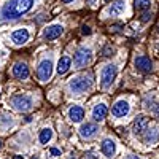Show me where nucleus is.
<instances>
[{"label":"nucleus","mask_w":159,"mask_h":159,"mask_svg":"<svg viewBox=\"0 0 159 159\" xmlns=\"http://www.w3.org/2000/svg\"><path fill=\"white\" fill-rule=\"evenodd\" d=\"M127 159H140V157H139V156H129Z\"/></svg>","instance_id":"nucleus-28"},{"label":"nucleus","mask_w":159,"mask_h":159,"mask_svg":"<svg viewBox=\"0 0 159 159\" xmlns=\"http://www.w3.org/2000/svg\"><path fill=\"white\" fill-rule=\"evenodd\" d=\"M91 59H92L91 49L86 48V46H81V48H78L76 52H75V56H73V64H75L76 69H81V67H86V65L91 62Z\"/></svg>","instance_id":"nucleus-4"},{"label":"nucleus","mask_w":159,"mask_h":159,"mask_svg":"<svg viewBox=\"0 0 159 159\" xmlns=\"http://www.w3.org/2000/svg\"><path fill=\"white\" fill-rule=\"evenodd\" d=\"M0 150H2V140H0Z\"/></svg>","instance_id":"nucleus-31"},{"label":"nucleus","mask_w":159,"mask_h":159,"mask_svg":"<svg viewBox=\"0 0 159 159\" xmlns=\"http://www.w3.org/2000/svg\"><path fill=\"white\" fill-rule=\"evenodd\" d=\"M10 105L16 111H29L34 107V100L29 96H15V97H11Z\"/></svg>","instance_id":"nucleus-5"},{"label":"nucleus","mask_w":159,"mask_h":159,"mask_svg":"<svg viewBox=\"0 0 159 159\" xmlns=\"http://www.w3.org/2000/svg\"><path fill=\"white\" fill-rule=\"evenodd\" d=\"M150 7H151L150 0H135V8L139 11H147V10H150Z\"/></svg>","instance_id":"nucleus-21"},{"label":"nucleus","mask_w":159,"mask_h":159,"mask_svg":"<svg viewBox=\"0 0 159 159\" xmlns=\"http://www.w3.org/2000/svg\"><path fill=\"white\" fill-rule=\"evenodd\" d=\"M159 139V134H157V130L156 129H151L147 132V135H145V142L147 143H156Z\"/></svg>","instance_id":"nucleus-20"},{"label":"nucleus","mask_w":159,"mask_h":159,"mask_svg":"<svg viewBox=\"0 0 159 159\" xmlns=\"http://www.w3.org/2000/svg\"><path fill=\"white\" fill-rule=\"evenodd\" d=\"M70 65H72V59L69 56H62L57 62V73L59 75H64V73H67L69 69H70Z\"/></svg>","instance_id":"nucleus-16"},{"label":"nucleus","mask_w":159,"mask_h":159,"mask_svg":"<svg viewBox=\"0 0 159 159\" xmlns=\"http://www.w3.org/2000/svg\"><path fill=\"white\" fill-rule=\"evenodd\" d=\"M64 3H70V2H73V0H62Z\"/></svg>","instance_id":"nucleus-29"},{"label":"nucleus","mask_w":159,"mask_h":159,"mask_svg":"<svg viewBox=\"0 0 159 159\" xmlns=\"http://www.w3.org/2000/svg\"><path fill=\"white\" fill-rule=\"evenodd\" d=\"M129 111H130V105L126 100H118L111 108V115L116 118H124L129 115Z\"/></svg>","instance_id":"nucleus-7"},{"label":"nucleus","mask_w":159,"mask_h":159,"mask_svg":"<svg viewBox=\"0 0 159 159\" xmlns=\"http://www.w3.org/2000/svg\"><path fill=\"white\" fill-rule=\"evenodd\" d=\"M51 156H52V157L61 156V150H57V148H51Z\"/></svg>","instance_id":"nucleus-25"},{"label":"nucleus","mask_w":159,"mask_h":159,"mask_svg":"<svg viewBox=\"0 0 159 159\" xmlns=\"http://www.w3.org/2000/svg\"><path fill=\"white\" fill-rule=\"evenodd\" d=\"M100 150H102V153H103L105 157L111 159L115 156V153H116V143L111 139H103V142L100 145Z\"/></svg>","instance_id":"nucleus-12"},{"label":"nucleus","mask_w":159,"mask_h":159,"mask_svg":"<svg viewBox=\"0 0 159 159\" xmlns=\"http://www.w3.org/2000/svg\"><path fill=\"white\" fill-rule=\"evenodd\" d=\"M51 75H52V62L51 59H43L37 69V76L40 81L45 83L48 80H51Z\"/></svg>","instance_id":"nucleus-6"},{"label":"nucleus","mask_w":159,"mask_h":159,"mask_svg":"<svg viewBox=\"0 0 159 159\" xmlns=\"http://www.w3.org/2000/svg\"><path fill=\"white\" fill-rule=\"evenodd\" d=\"M29 38H30V34L27 29H18L11 34V42L15 43V45H24V43H27L29 42Z\"/></svg>","instance_id":"nucleus-10"},{"label":"nucleus","mask_w":159,"mask_h":159,"mask_svg":"<svg viewBox=\"0 0 159 159\" xmlns=\"http://www.w3.org/2000/svg\"><path fill=\"white\" fill-rule=\"evenodd\" d=\"M108 113V108L105 103H97L94 108H92V118L96 119V121H102V119H105V116H107Z\"/></svg>","instance_id":"nucleus-15"},{"label":"nucleus","mask_w":159,"mask_h":159,"mask_svg":"<svg viewBox=\"0 0 159 159\" xmlns=\"http://www.w3.org/2000/svg\"><path fill=\"white\" fill-rule=\"evenodd\" d=\"M51 139H52V130H51L49 127H45V129L40 130V137H38V140H40V143H42V145H46Z\"/></svg>","instance_id":"nucleus-19"},{"label":"nucleus","mask_w":159,"mask_h":159,"mask_svg":"<svg viewBox=\"0 0 159 159\" xmlns=\"http://www.w3.org/2000/svg\"><path fill=\"white\" fill-rule=\"evenodd\" d=\"M81 32H83V35H89L91 34V29L88 27V25H83V30Z\"/></svg>","instance_id":"nucleus-26"},{"label":"nucleus","mask_w":159,"mask_h":159,"mask_svg":"<svg viewBox=\"0 0 159 159\" xmlns=\"http://www.w3.org/2000/svg\"><path fill=\"white\" fill-rule=\"evenodd\" d=\"M62 32H64V27L61 24H52L45 29V38L46 40H56L62 35Z\"/></svg>","instance_id":"nucleus-13"},{"label":"nucleus","mask_w":159,"mask_h":159,"mask_svg":"<svg viewBox=\"0 0 159 159\" xmlns=\"http://www.w3.org/2000/svg\"><path fill=\"white\" fill-rule=\"evenodd\" d=\"M147 127H148V118L143 116V115H139L135 118L134 124H132V130H134V134H137V135L143 134V132L147 130Z\"/></svg>","instance_id":"nucleus-11"},{"label":"nucleus","mask_w":159,"mask_h":159,"mask_svg":"<svg viewBox=\"0 0 159 159\" xmlns=\"http://www.w3.org/2000/svg\"><path fill=\"white\" fill-rule=\"evenodd\" d=\"M15 159H24L22 156H15Z\"/></svg>","instance_id":"nucleus-30"},{"label":"nucleus","mask_w":159,"mask_h":159,"mask_svg":"<svg viewBox=\"0 0 159 159\" xmlns=\"http://www.w3.org/2000/svg\"><path fill=\"white\" fill-rule=\"evenodd\" d=\"M0 124H2V126H11L13 124V121H11V119L8 118V116H2V118H0Z\"/></svg>","instance_id":"nucleus-22"},{"label":"nucleus","mask_w":159,"mask_h":159,"mask_svg":"<svg viewBox=\"0 0 159 159\" xmlns=\"http://www.w3.org/2000/svg\"><path fill=\"white\" fill-rule=\"evenodd\" d=\"M69 116H70V119L73 123H80L84 118V110L81 107H78V105H73V107L70 108V111H69Z\"/></svg>","instance_id":"nucleus-17"},{"label":"nucleus","mask_w":159,"mask_h":159,"mask_svg":"<svg viewBox=\"0 0 159 159\" xmlns=\"http://www.w3.org/2000/svg\"><path fill=\"white\" fill-rule=\"evenodd\" d=\"M32 159H37V157H32Z\"/></svg>","instance_id":"nucleus-32"},{"label":"nucleus","mask_w":159,"mask_h":159,"mask_svg":"<svg viewBox=\"0 0 159 159\" xmlns=\"http://www.w3.org/2000/svg\"><path fill=\"white\" fill-rule=\"evenodd\" d=\"M113 52H115V49H113L110 45L103 48V56H107V57H108V56H113Z\"/></svg>","instance_id":"nucleus-23"},{"label":"nucleus","mask_w":159,"mask_h":159,"mask_svg":"<svg viewBox=\"0 0 159 159\" xmlns=\"http://www.w3.org/2000/svg\"><path fill=\"white\" fill-rule=\"evenodd\" d=\"M91 86H92V80L89 75H76L69 83V89L72 94H83V92L91 89Z\"/></svg>","instance_id":"nucleus-2"},{"label":"nucleus","mask_w":159,"mask_h":159,"mask_svg":"<svg viewBox=\"0 0 159 159\" xmlns=\"http://www.w3.org/2000/svg\"><path fill=\"white\" fill-rule=\"evenodd\" d=\"M151 18H153L151 13H143L142 18H140V21H142V22H148V21H151Z\"/></svg>","instance_id":"nucleus-24"},{"label":"nucleus","mask_w":159,"mask_h":159,"mask_svg":"<svg viewBox=\"0 0 159 159\" xmlns=\"http://www.w3.org/2000/svg\"><path fill=\"white\" fill-rule=\"evenodd\" d=\"M126 8V3H124V0H118V2L111 3L110 8H108V15L110 16H119L121 13L124 11Z\"/></svg>","instance_id":"nucleus-18"},{"label":"nucleus","mask_w":159,"mask_h":159,"mask_svg":"<svg viewBox=\"0 0 159 159\" xmlns=\"http://www.w3.org/2000/svg\"><path fill=\"white\" fill-rule=\"evenodd\" d=\"M134 64H135L137 70L142 72V73H148V72L153 70V62H151V59L147 57V56H137L135 61H134Z\"/></svg>","instance_id":"nucleus-8"},{"label":"nucleus","mask_w":159,"mask_h":159,"mask_svg":"<svg viewBox=\"0 0 159 159\" xmlns=\"http://www.w3.org/2000/svg\"><path fill=\"white\" fill-rule=\"evenodd\" d=\"M35 0H8L0 8V19L2 21H13L18 19L27 11L32 10Z\"/></svg>","instance_id":"nucleus-1"},{"label":"nucleus","mask_w":159,"mask_h":159,"mask_svg":"<svg viewBox=\"0 0 159 159\" xmlns=\"http://www.w3.org/2000/svg\"><path fill=\"white\" fill-rule=\"evenodd\" d=\"M84 159H97V156H94L92 153H88V154L84 156Z\"/></svg>","instance_id":"nucleus-27"},{"label":"nucleus","mask_w":159,"mask_h":159,"mask_svg":"<svg viewBox=\"0 0 159 159\" xmlns=\"http://www.w3.org/2000/svg\"><path fill=\"white\" fill-rule=\"evenodd\" d=\"M11 73L15 78L18 80H25V78H29V67H27V64H24V62H16L15 65H13V69H11Z\"/></svg>","instance_id":"nucleus-9"},{"label":"nucleus","mask_w":159,"mask_h":159,"mask_svg":"<svg viewBox=\"0 0 159 159\" xmlns=\"http://www.w3.org/2000/svg\"><path fill=\"white\" fill-rule=\"evenodd\" d=\"M116 75H118V67L113 64H108L105 65L100 72V83H102V88H110L113 84V81L116 80Z\"/></svg>","instance_id":"nucleus-3"},{"label":"nucleus","mask_w":159,"mask_h":159,"mask_svg":"<svg viewBox=\"0 0 159 159\" xmlns=\"http://www.w3.org/2000/svg\"><path fill=\"white\" fill-rule=\"evenodd\" d=\"M97 130H99V127L94 123H86V124H83L81 127H80V135H81L83 139H91V137H94L97 134Z\"/></svg>","instance_id":"nucleus-14"}]
</instances>
